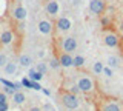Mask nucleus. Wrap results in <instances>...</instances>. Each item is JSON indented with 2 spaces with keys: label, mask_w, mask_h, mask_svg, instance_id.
Instances as JSON below:
<instances>
[{
  "label": "nucleus",
  "mask_w": 123,
  "mask_h": 111,
  "mask_svg": "<svg viewBox=\"0 0 123 111\" xmlns=\"http://www.w3.org/2000/svg\"><path fill=\"white\" fill-rule=\"evenodd\" d=\"M74 82H75L77 88H79L80 94L86 96V97H91L92 102L98 97L100 91H98V85H97V80H95V76H92L91 72L86 71L85 68H80V70L75 71Z\"/></svg>",
  "instance_id": "nucleus-1"
},
{
  "label": "nucleus",
  "mask_w": 123,
  "mask_h": 111,
  "mask_svg": "<svg viewBox=\"0 0 123 111\" xmlns=\"http://www.w3.org/2000/svg\"><path fill=\"white\" fill-rule=\"evenodd\" d=\"M95 111H123V99L100 93L94 100Z\"/></svg>",
  "instance_id": "nucleus-2"
},
{
  "label": "nucleus",
  "mask_w": 123,
  "mask_h": 111,
  "mask_svg": "<svg viewBox=\"0 0 123 111\" xmlns=\"http://www.w3.org/2000/svg\"><path fill=\"white\" fill-rule=\"evenodd\" d=\"M57 99H59L60 103L66 110L74 111V110H79L80 108V97H79V94L69 91L68 88H65V86H60L59 88V91H57Z\"/></svg>",
  "instance_id": "nucleus-3"
},
{
  "label": "nucleus",
  "mask_w": 123,
  "mask_h": 111,
  "mask_svg": "<svg viewBox=\"0 0 123 111\" xmlns=\"http://www.w3.org/2000/svg\"><path fill=\"white\" fill-rule=\"evenodd\" d=\"M102 42L103 45L108 48H123V37L122 34L117 31L112 26H108V28H102Z\"/></svg>",
  "instance_id": "nucleus-4"
},
{
  "label": "nucleus",
  "mask_w": 123,
  "mask_h": 111,
  "mask_svg": "<svg viewBox=\"0 0 123 111\" xmlns=\"http://www.w3.org/2000/svg\"><path fill=\"white\" fill-rule=\"evenodd\" d=\"M8 14L11 16L12 22H23L26 19V16H28V11H26L25 5H23L20 0H12L11 5H9Z\"/></svg>",
  "instance_id": "nucleus-5"
},
{
  "label": "nucleus",
  "mask_w": 123,
  "mask_h": 111,
  "mask_svg": "<svg viewBox=\"0 0 123 111\" xmlns=\"http://www.w3.org/2000/svg\"><path fill=\"white\" fill-rule=\"evenodd\" d=\"M55 56H57V59H59L62 68L66 70V68L74 66V56H72L71 52H66V51H63V49H57Z\"/></svg>",
  "instance_id": "nucleus-6"
},
{
  "label": "nucleus",
  "mask_w": 123,
  "mask_h": 111,
  "mask_svg": "<svg viewBox=\"0 0 123 111\" xmlns=\"http://www.w3.org/2000/svg\"><path fill=\"white\" fill-rule=\"evenodd\" d=\"M77 48H79V43H77V39L72 36H66L63 37V39H60V49H63V51L66 52H75Z\"/></svg>",
  "instance_id": "nucleus-7"
},
{
  "label": "nucleus",
  "mask_w": 123,
  "mask_h": 111,
  "mask_svg": "<svg viewBox=\"0 0 123 111\" xmlns=\"http://www.w3.org/2000/svg\"><path fill=\"white\" fill-rule=\"evenodd\" d=\"M54 22H51L49 19H38L37 22V31L42 36H51L54 33Z\"/></svg>",
  "instance_id": "nucleus-8"
},
{
  "label": "nucleus",
  "mask_w": 123,
  "mask_h": 111,
  "mask_svg": "<svg viewBox=\"0 0 123 111\" xmlns=\"http://www.w3.org/2000/svg\"><path fill=\"white\" fill-rule=\"evenodd\" d=\"M15 40V34L11 28H2L0 31V46H9Z\"/></svg>",
  "instance_id": "nucleus-9"
},
{
  "label": "nucleus",
  "mask_w": 123,
  "mask_h": 111,
  "mask_svg": "<svg viewBox=\"0 0 123 111\" xmlns=\"http://www.w3.org/2000/svg\"><path fill=\"white\" fill-rule=\"evenodd\" d=\"M105 9H106V3L105 0H91L89 3V13L92 16H103L105 14Z\"/></svg>",
  "instance_id": "nucleus-10"
},
{
  "label": "nucleus",
  "mask_w": 123,
  "mask_h": 111,
  "mask_svg": "<svg viewBox=\"0 0 123 111\" xmlns=\"http://www.w3.org/2000/svg\"><path fill=\"white\" fill-rule=\"evenodd\" d=\"M71 26H72L71 19H69V17H65V16L57 17V20L54 22V28H55L59 33H68L69 29H71Z\"/></svg>",
  "instance_id": "nucleus-11"
},
{
  "label": "nucleus",
  "mask_w": 123,
  "mask_h": 111,
  "mask_svg": "<svg viewBox=\"0 0 123 111\" xmlns=\"http://www.w3.org/2000/svg\"><path fill=\"white\" fill-rule=\"evenodd\" d=\"M43 9L49 17H52V19L57 17V14H59V11H60L59 2H57V0H45L43 2Z\"/></svg>",
  "instance_id": "nucleus-12"
},
{
  "label": "nucleus",
  "mask_w": 123,
  "mask_h": 111,
  "mask_svg": "<svg viewBox=\"0 0 123 111\" xmlns=\"http://www.w3.org/2000/svg\"><path fill=\"white\" fill-rule=\"evenodd\" d=\"M26 100H28V97H26V94L23 93L22 90H17L15 93L12 94V103H14V106H23L26 103Z\"/></svg>",
  "instance_id": "nucleus-13"
},
{
  "label": "nucleus",
  "mask_w": 123,
  "mask_h": 111,
  "mask_svg": "<svg viewBox=\"0 0 123 111\" xmlns=\"http://www.w3.org/2000/svg\"><path fill=\"white\" fill-rule=\"evenodd\" d=\"M109 68H112V70H115V68H118L120 66V63H122V59L118 56H114V54H109L106 57V62H105Z\"/></svg>",
  "instance_id": "nucleus-14"
},
{
  "label": "nucleus",
  "mask_w": 123,
  "mask_h": 111,
  "mask_svg": "<svg viewBox=\"0 0 123 111\" xmlns=\"http://www.w3.org/2000/svg\"><path fill=\"white\" fill-rule=\"evenodd\" d=\"M103 68H105V63H103L102 60H95V62L92 63V74L102 76L103 74Z\"/></svg>",
  "instance_id": "nucleus-15"
},
{
  "label": "nucleus",
  "mask_w": 123,
  "mask_h": 111,
  "mask_svg": "<svg viewBox=\"0 0 123 111\" xmlns=\"http://www.w3.org/2000/svg\"><path fill=\"white\" fill-rule=\"evenodd\" d=\"M28 77L31 80H36V82H40L42 79H43V74H42L40 71H37L36 68H31V70H28Z\"/></svg>",
  "instance_id": "nucleus-16"
},
{
  "label": "nucleus",
  "mask_w": 123,
  "mask_h": 111,
  "mask_svg": "<svg viewBox=\"0 0 123 111\" xmlns=\"http://www.w3.org/2000/svg\"><path fill=\"white\" fill-rule=\"evenodd\" d=\"M18 63H20L22 66H25V68H29L31 65H32V57L29 54H22L18 57Z\"/></svg>",
  "instance_id": "nucleus-17"
},
{
  "label": "nucleus",
  "mask_w": 123,
  "mask_h": 111,
  "mask_svg": "<svg viewBox=\"0 0 123 111\" xmlns=\"http://www.w3.org/2000/svg\"><path fill=\"white\" fill-rule=\"evenodd\" d=\"M5 72L6 74H15V72H17V63L15 62H8L5 65Z\"/></svg>",
  "instance_id": "nucleus-18"
},
{
  "label": "nucleus",
  "mask_w": 123,
  "mask_h": 111,
  "mask_svg": "<svg viewBox=\"0 0 123 111\" xmlns=\"http://www.w3.org/2000/svg\"><path fill=\"white\" fill-rule=\"evenodd\" d=\"M85 62H86V60H85V57L83 56H74V66L77 68V70H80V68H83L85 66Z\"/></svg>",
  "instance_id": "nucleus-19"
},
{
  "label": "nucleus",
  "mask_w": 123,
  "mask_h": 111,
  "mask_svg": "<svg viewBox=\"0 0 123 111\" xmlns=\"http://www.w3.org/2000/svg\"><path fill=\"white\" fill-rule=\"evenodd\" d=\"M49 68H52V70H60L62 68V65H60V62H59V59H57L55 54H54L51 57V60H49Z\"/></svg>",
  "instance_id": "nucleus-20"
},
{
  "label": "nucleus",
  "mask_w": 123,
  "mask_h": 111,
  "mask_svg": "<svg viewBox=\"0 0 123 111\" xmlns=\"http://www.w3.org/2000/svg\"><path fill=\"white\" fill-rule=\"evenodd\" d=\"M36 70H37V71H40L42 74L45 76L46 72H48V65H46L45 62H38V63L36 65Z\"/></svg>",
  "instance_id": "nucleus-21"
},
{
  "label": "nucleus",
  "mask_w": 123,
  "mask_h": 111,
  "mask_svg": "<svg viewBox=\"0 0 123 111\" xmlns=\"http://www.w3.org/2000/svg\"><path fill=\"white\" fill-rule=\"evenodd\" d=\"M103 74H105L106 77H114V70H112V68H109V66L106 65V66L103 68Z\"/></svg>",
  "instance_id": "nucleus-22"
},
{
  "label": "nucleus",
  "mask_w": 123,
  "mask_h": 111,
  "mask_svg": "<svg viewBox=\"0 0 123 111\" xmlns=\"http://www.w3.org/2000/svg\"><path fill=\"white\" fill-rule=\"evenodd\" d=\"M22 85L25 88H32V80H31L29 77H23L22 79Z\"/></svg>",
  "instance_id": "nucleus-23"
},
{
  "label": "nucleus",
  "mask_w": 123,
  "mask_h": 111,
  "mask_svg": "<svg viewBox=\"0 0 123 111\" xmlns=\"http://www.w3.org/2000/svg\"><path fill=\"white\" fill-rule=\"evenodd\" d=\"M25 111H45L43 110V106L42 105H31L28 110H25Z\"/></svg>",
  "instance_id": "nucleus-24"
},
{
  "label": "nucleus",
  "mask_w": 123,
  "mask_h": 111,
  "mask_svg": "<svg viewBox=\"0 0 123 111\" xmlns=\"http://www.w3.org/2000/svg\"><path fill=\"white\" fill-rule=\"evenodd\" d=\"M3 91H5L8 96H12L17 90H14V88H11V86H5V85H3Z\"/></svg>",
  "instance_id": "nucleus-25"
},
{
  "label": "nucleus",
  "mask_w": 123,
  "mask_h": 111,
  "mask_svg": "<svg viewBox=\"0 0 123 111\" xmlns=\"http://www.w3.org/2000/svg\"><path fill=\"white\" fill-rule=\"evenodd\" d=\"M8 102V94L5 91H0V103H6Z\"/></svg>",
  "instance_id": "nucleus-26"
},
{
  "label": "nucleus",
  "mask_w": 123,
  "mask_h": 111,
  "mask_svg": "<svg viewBox=\"0 0 123 111\" xmlns=\"http://www.w3.org/2000/svg\"><path fill=\"white\" fill-rule=\"evenodd\" d=\"M9 110V103H0V111H8Z\"/></svg>",
  "instance_id": "nucleus-27"
},
{
  "label": "nucleus",
  "mask_w": 123,
  "mask_h": 111,
  "mask_svg": "<svg viewBox=\"0 0 123 111\" xmlns=\"http://www.w3.org/2000/svg\"><path fill=\"white\" fill-rule=\"evenodd\" d=\"M37 54H38V57H43V56H45V51H43V49H40Z\"/></svg>",
  "instance_id": "nucleus-28"
},
{
  "label": "nucleus",
  "mask_w": 123,
  "mask_h": 111,
  "mask_svg": "<svg viewBox=\"0 0 123 111\" xmlns=\"http://www.w3.org/2000/svg\"><path fill=\"white\" fill-rule=\"evenodd\" d=\"M42 91H43V93H45L46 96H49V94H51V93H49V91H48V90H43V88H42Z\"/></svg>",
  "instance_id": "nucleus-29"
},
{
  "label": "nucleus",
  "mask_w": 123,
  "mask_h": 111,
  "mask_svg": "<svg viewBox=\"0 0 123 111\" xmlns=\"http://www.w3.org/2000/svg\"><path fill=\"white\" fill-rule=\"evenodd\" d=\"M118 26H120V31H122V34H123V22H120V25H118Z\"/></svg>",
  "instance_id": "nucleus-30"
},
{
  "label": "nucleus",
  "mask_w": 123,
  "mask_h": 111,
  "mask_svg": "<svg viewBox=\"0 0 123 111\" xmlns=\"http://www.w3.org/2000/svg\"><path fill=\"white\" fill-rule=\"evenodd\" d=\"M122 56H123V48H122Z\"/></svg>",
  "instance_id": "nucleus-31"
},
{
  "label": "nucleus",
  "mask_w": 123,
  "mask_h": 111,
  "mask_svg": "<svg viewBox=\"0 0 123 111\" xmlns=\"http://www.w3.org/2000/svg\"><path fill=\"white\" fill-rule=\"evenodd\" d=\"M11 2H12V0H11Z\"/></svg>",
  "instance_id": "nucleus-32"
},
{
  "label": "nucleus",
  "mask_w": 123,
  "mask_h": 111,
  "mask_svg": "<svg viewBox=\"0 0 123 111\" xmlns=\"http://www.w3.org/2000/svg\"><path fill=\"white\" fill-rule=\"evenodd\" d=\"M122 96H123V94H122Z\"/></svg>",
  "instance_id": "nucleus-33"
}]
</instances>
